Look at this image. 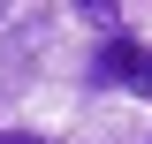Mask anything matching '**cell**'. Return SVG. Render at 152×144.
Returning <instances> with one entry per match:
<instances>
[{"label": "cell", "mask_w": 152, "mask_h": 144, "mask_svg": "<svg viewBox=\"0 0 152 144\" xmlns=\"http://www.w3.org/2000/svg\"><path fill=\"white\" fill-rule=\"evenodd\" d=\"M122 91H137V99H152V46H145V61L129 68V84H122Z\"/></svg>", "instance_id": "cell-2"}, {"label": "cell", "mask_w": 152, "mask_h": 144, "mask_svg": "<svg viewBox=\"0 0 152 144\" xmlns=\"http://www.w3.org/2000/svg\"><path fill=\"white\" fill-rule=\"evenodd\" d=\"M137 61H145V38H137V31H107V53L91 61V76H99V84H129Z\"/></svg>", "instance_id": "cell-1"}, {"label": "cell", "mask_w": 152, "mask_h": 144, "mask_svg": "<svg viewBox=\"0 0 152 144\" xmlns=\"http://www.w3.org/2000/svg\"><path fill=\"white\" fill-rule=\"evenodd\" d=\"M0 144H46L38 129H0Z\"/></svg>", "instance_id": "cell-3"}]
</instances>
